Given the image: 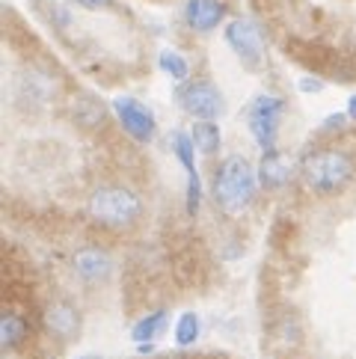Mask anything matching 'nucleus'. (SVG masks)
Segmentation results:
<instances>
[{
	"instance_id": "1",
	"label": "nucleus",
	"mask_w": 356,
	"mask_h": 359,
	"mask_svg": "<svg viewBox=\"0 0 356 359\" xmlns=\"http://www.w3.org/2000/svg\"><path fill=\"white\" fill-rule=\"evenodd\" d=\"M252 196H256V172H252L249 161L240 155L226 158L214 175V199H217L220 211L228 217L244 214Z\"/></svg>"
},
{
	"instance_id": "2",
	"label": "nucleus",
	"mask_w": 356,
	"mask_h": 359,
	"mask_svg": "<svg viewBox=\"0 0 356 359\" xmlns=\"http://www.w3.org/2000/svg\"><path fill=\"white\" fill-rule=\"evenodd\" d=\"M353 178V163L345 151L327 149L303 161V182L317 194H336Z\"/></svg>"
},
{
	"instance_id": "3",
	"label": "nucleus",
	"mask_w": 356,
	"mask_h": 359,
	"mask_svg": "<svg viewBox=\"0 0 356 359\" xmlns=\"http://www.w3.org/2000/svg\"><path fill=\"white\" fill-rule=\"evenodd\" d=\"M89 214L101 226L122 229V226H131L139 217V199L125 187H101L89 199Z\"/></svg>"
},
{
	"instance_id": "4",
	"label": "nucleus",
	"mask_w": 356,
	"mask_h": 359,
	"mask_svg": "<svg viewBox=\"0 0 356 359\" xmlns=\"http://www.w3.org/2000/svg\"><path fill=\"white\" fill-rule=\"evenodd\" d=\"M279 119H282V98L276 95H259L249 104V131L256 137L261 151H273L276 134H279Z\"/></svg>"
},
{
	"instance_id": "5",
	"label": "nucleus",
	"mask_w": 356,
	"mask_h": 359,
	"mask_svg": "<svg viewBox=\"0 0 356 359\" xmlns=\"http://www.w3.org/2000/svg\"><path fill=\"white\" fill-rule=\"evenodd\" d=\"M226 42H228V48L235 50V57L244 62L247 69H259V66H261V54H264L261 33H259V27H256V24H252L249 18H235V21H228V27H226Z\"/></svg>"
},
{
	"instance_id": "6",
	"label": "nucleus",
	"mask_w": 356,
	"mask_h": 359,
	"mask_svg": "<svg viewBox=\"0 0 356 359\" xmlns=\"http://www.w3.org/2000/svg\"><path fill=\"white\" fill-rule=\"evenodd\" d=\"M113 110H116L125 134H131L137 143H151L158 122H155V113H151L146 104H139V101L131 95H122V98L113 101Z\"/></svg>"
},
{
	"instance_id": "7",
	"label": "nucleus",
	"mask_w": 356,
	"mask_h": 359,
	"mask_svg": "<svg viewBox=\"0 0 356 359\" xmlns=\"http://www.w3.org/2000/svg\"><path fill=\"white\" fill-rule=\"evenodd\" d=\"M178 101H182L184 113L196 119H217L223 113V93L208 81H196L187 83L182 93H178Z\"/></svg>"
},
{
	"instance_id": "8",
	"label": "nucleus",
	"mask_w": 356,
	"mask_h": 359,
	"mask_svg": "<svg viewBox=\"0 0 356 359\" xmlns=\"http://www.w3.org/2000/svg\"><path fill=\"white\" fill-rule=\"evenodd\" d=\"M172 149H175L178 161L184 163V170H187V211L196 214L199 211L202 190H199V172H196V163H193V137L172 134Z\"/></svg>"
},
{
	"instance_id": "9",
	"label": "nucleus",
	"mask_w": 356,
	"mask_h": 359,
	"mask_svg": "<svg viewBox=\"0 0 356 359\" xmlns=\"http://www.w3.org/2000/svg\"><path fill=\"white\" fill-rule=\"evenodd\" d=\"M184 18L196 33H211L226 18V4L223 0H187Z\"/></svg>"
},
{
	"instance_id": "10",
	"label": "nucleus",
	"mask_w": 356,
	"mask_h": 359,
	"mask_svg": "<svg viewBox=\"0 0 356 359\" xmlns=\"http://www.w3.org/2000/svg\"><path fill=\"white\" fill-rule=\"evenodd\" d=\"M74 271H78L86 282H101V279L110 276L113 259L98 247H83V250L74 252Z\"/></svg>"
},
{
	"instance_id": "11",
	"label": "nucleus",
	"mask_w": 356,
	"mask_h": 359,
	"mask_svg": "<svg viewBox=\"0 0 356 359\" xmlns=\"http://www.w3.org/2000/svg\"><path fill=\"white\" fill-rule=\"evenodd\" d=\"M78 324H81V318H78V312H74L69 303H54V306H48V312H45V327L54 332L57 339H71L74 332H78Z\"/></svg>"
},
{
	"instance_id": "12",
	"label": "nucleus",
	"mask_w": 356,
	"mask_h": 359,
	"mask_svg": "<svg viewBox=\"0 0 356 359\" xmlns=\"http://www.w3.org/2000/svg\"><path fill=\"white\" fill-rule=\"evenodd\" d=\"M291 175V163L279 155V151H264L261 166H259V182L261 187H279L285 184Z\"/></svg>"
},
{
	"instance_id": "13",
	"label": "nucleus",
	"mask_w": 356,
	"mask_h": 359,
	"mask_svg": "<svg viewBox=\"0 0 356 359\" xmlns=\"http://www.w3.org/2000/svg\"><path fill=\"white\" fill-rule=\"evenodd\" d=\"M167 312H151V315H146V318H139L137 324H134V330H131V339L137 341V344H149V341H155L163 330H167Z\"/></svg>"
},
{
	"instance_id": "14",
	"label": "nucleus",
	"mask_w": 356,
	"mask_h": 359,
	"mask_svg": "<svg viewBox=\"0 0 356 359\" xmlns=\"http://www.w3.org/2000/svg\"><path fill=\"white\" fill-rule=\"evenodd\" d=\"M190 137H193V146L202 155H214V151L220 149V128L211 119H199L193 125V131H190Z\"/></svg>"
},
{
	"instance_id": "15",
	"label": "nucleus",
	"mask_w": 356,
	"mask_h": 359,
	"mask_svg": "<svg viewBox=\"0 0 356 359\" xmlns=\"http://www.w3.org/2000/svg\"><path fill=\"white\" fill-rule=\"evenodd\" d=\"M24 336H27V327H24V320L18 315H4V320H0V341H4V348H18V344L24 341Z\"/></svg>"
},
{
	"instance_id": "16",
	"label": "nucleus",
	"mask_w": 356,
	"mask_h": 359,
	"mask_svg": "<svg viewBox=\"0 0 356 359\" xmlns=\"http://www.w3.org/2000/svg\"><path fill=\"white\" fill-rule=\"evenodd\" d=\"M199 339V315L196 312H184L182 318H178L175 324V341L182 344V348H190Z\"/></svg>"
},
{
	"instance_id": "17",
	"label": "nucleus",
	"mask_w": 356,
	"mask_h": 359,
	"mask_svg": "<svg viewBox=\"0 0 356 359\" xmlns=\"http://www.w3.org/2000/svg\"><path fill=\"white\" fill-rule=\"evenodd\" d=\"M158 62H160V69L167 72L172 81H184V78H187V72H190V69H187V60L178 54V50H163Z\"/></svg>"
},
{
	"instance_id": "18",
	"label": "nucleus",
	"mask_w": 356,
	"mask_h": 359,
	"mask_svg": "<svg viewBox=\"0 0 356 359\" xmlns=\"http://www.w3.org/2000/svg\"><path fill=\"white\" fill-rule=\"evenodd\" d=\"M300 89H303V93H321L324 83L315 81V78H303V81H300Z\"/></svg>"
},
{
	"instance_id": "19",
	"label": "nucleus",
	"mask_w": 356,
	"mask_h": 359,
	"mask_svg": "<svg viewBox=\"0 0 356 359\" xmlns=\"http://www.w3.org/2000/svg\"><path fill=\"white\" fill-rule=\"evenodd\" d=\"M81 6H86V9H101V6H107L110 0H78Z\"/></svg>"
},
{
	"instance_id": "20",
	"label": "nucleus",
	"mask_w": 356,
	"mask_h": 359,
	"mask_svg": "<svg viewBox=\"0 0 356 359\" xmlns=\"http://www.w3.org/2000/svg\"><path fill=\"white\" fill-rule=\"evenodd\" d=\"M348 116H350V119H356V95L348 101Z\"/></svg>"
},
{
	"instance_id": "21",
	"label": "nucleus",
	"mask_w": 356,
	"mask_h": 359,
	"mask_svg": "<svg viewBox=\"0 0 356 359\" xmlns=\"http://www.w3.org/2000/svg\"><path fill=\"white\" fill-rule=\"evenodd\" d=\"M81 359H98V356H81Z\"/></svg>"
}]
</instances>
